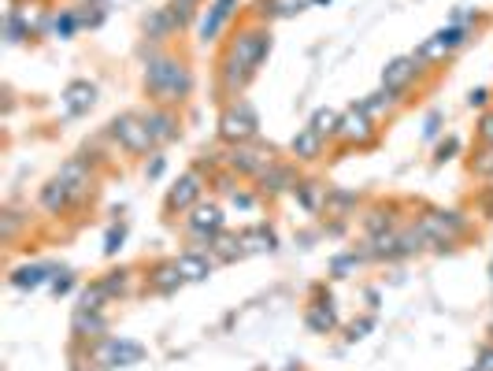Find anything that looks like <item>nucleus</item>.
<instances>
[{
  "instance_id": "obj_1",
  "label": "nucleus",
  "mask_w": 493,
  "mask_h": 371,
  "mask_svg": "<svg viewBox=\"0 0 493 371\" xmlns=\"http://www.w3.org/2000/svg\"><path fill=\"white\" fill-rule=\"evenodd\" d=\"M145 82H149V89L160 96V101H178V96L189 89V71L178 60L153 56L149 67H145Z\"/></svg>"
},
{
  "instance_id": "obj_2",
  "label": "nucleus",
  "mask_w": 493,
  "mask_h": 371,
  "mask_svg": "<svg viewBox=\"0 0 493 371\" xmlns=\"http://www.w3.org/2000/svg\"><path fill=\"white\" fill-rule=\"evenodd\" d=\"M219 131H223L226 141H245V138H253V134H256V111L241 101L238 108H230L226 116H223Z\"/></svg>"
},
{
  "instance_id": "obj_3",
  "label": "nucleus",
  "mask_w": 493,
  "mask_h": 371,
  "mask_svg": "<svg viewBox=\"0 0 493 371\" xmlns=\"http://www.w3.org/2000/svg\"><path fill=\"white\" fill-rule=\"evenodd\" d=\"M111 134L119 138L126 149H134V153H145V149H149V145L156 141V138L149 134V126H145L141 119H134V116H119V119L111 123Z\"/></svg>"
},
{
  "instance_id": "obj_4",
  "label": "nucleus",
  "mask_w": 493,
  "mask_h": 371,
  "mask_svg": "<svg viewBox=\"0 0 493 371\" xmlns=\"http://www.w3.org/2000/svg\"><path fill=\"white\" fill-rule=\"evenodd\" d=\"M96 360L101 364H138L141 360V345L138 342H123V338H111L96 349Z\"/></svg>"
},
{
  "instance_id": "obj_5",
  "label": "nucleus",
  "mask_w": 493,
  "mask_h": 371,
  "mask_svg": "<svg viewBox=\"0 0 493 371\" xmlns=\"http://www.w3.org/2000/svg\"><path fill=\"white\" fill-rule=\"evenodd\" d=\"M264 56H267V38H264V34H241V38H238V48H234V56H230V60L253 71Z\"/></svg>"
},
{
  "instance_id": "obj_6",
  "label": "nucleus",
  "mask_w": 493,
  "mask_h": 371,
  "mask_svg": "<svg viewBox=\"0 0 493 371\" xmlns=\"http://www.w3.org/2000/svg\"><path fill=\"white\" fill-rule=\"evenodd\" d=\"M338 134H341V138H353V141H367V138H371V123H367V116H364V108H360V111H349V116L338 123Z\"/></svg>"
},
{
  "instance_id": "obj_7",
  "label": "nucleus",
  "mask_w": 493,
  "mask_h": 371,
  "mask_svg": "<svg viewBox=\"0 0 493 371\" xmlns=\"http://www.w3.org/2000/svg\"><path fill=\"white\" fill-rule=\"evenodd\" d=\"M456 231H460V219L449 216V212H434V216L423 219V234H434V238H441V241H449Z\"/></svg>"
},
{
  "instance_id": "obj_8",
  "label": "nucleus",
  "mask_w": 493,
  "mask_h": 371,
  "mask_svg": "<svg viewBox=\"0 0 493 371\" xmlns=\"http://www.w3.org/2000/svg\"><path fill=\"white\" fill-rule=\"evenodd\" d=\"M412 74H416V60H393L389 67H386V74H382V86H386V93L401 89V86H404Z\"/></svg>"
},
{
  "instance_id": "obj_9",
  "label": "nucleus",
  "mask_w": 493,
  "mask_h": 371,
  "mask_svg": "<svg viewBox=\"0 0 493 371\" xmlns=\"http://www.w3.org/2000/svg\"><path fill=\"white\" fill-rule=\"evenodd\" d=\"M93 96H96V89L89 82H74V86H67V93H63V104H67L71 116H78V111H86L93 104Z\"/></svg>"
},
{
  "instance_id": "obj_10",
  "label": "nucleus",
  "mask_w": 493,
  "mask_h": 371,
  "mask_svg": "<svg viewBox=\"0 0 493 371\" xmlns=\"http://www.w3.org/2000/svg\"><path fill=\"white\" fill-rule=\"evenodd\" d=\"M189 227L196 231V234H216L219 227H223V212H219V208L216 204H208V208H196V216L189 219Z\"/></svg>"
},
{
  "instance_id": "obj_11",
  "label": "nucleus",
  "mask_w": 493,
  "mask_h": 371,
  "mask_svg": "<svg viewBox=\"0 0 493 371\" xmlns=\"http://www.w3.org/2000/svg\"><path fill=\"white\" fill-rule=\"evenodd\" d=\"M178 271H182V279H208V271H211V260L208 256H196V253H186V256H178Z\"/></svg>"
},
{
  "instance_id": "obj_12",
  "label": "nucleus",
  "mask_w": 493,
  "mask_h": 371,
  "mask_svg": "<svg viewBox=\"0 0 493 371\" xmlns=\"http://www.w3.org/2000/svg\"><path fill=\"white\" fill-rule=\"evenodd\" d=\"M196 193H201V179H196V175H186V179L171 189V208H186V204H193V201H196Z\"/></svg>"
},
{
  "instance_id": "obj_13",
  "label": "nucleus",
  "mask_w": 493,
  "mask_h": 371,
  "mask_svg": "<svg viewBox=\"0 0 493 371\" xmlns=\"http://www.w3.org/2000/svg\"><path fill=\"white\" fill-rule=\"evenodd\" d=\"M67 197H71V186L63 182V179H56V182H48V186L41 189V204L48 208V212H60V208L67 204Z\"/></svg>"
},
{
  "instance_id": "obj_14",
  "label": "nucleus",
  "mask_w": 493,
  "mask_h": 371,
  "mask_svg": "<svg viewBox=\"0 0 493 371\" xmlns=\"http://www.w3.org/2000/svg\"><path fill=\"white\" fill-rule=\"evenodd\" d=\"M230 8H234V0H216V8H211V15H208V19L201 23V38H204V41L219 34V26H223V19L230 15Z\"/></svg>"
},
{
  "instance_id": "obj_15",
  "label": "nucleus",
  "mask_w": 493,
  "mask_h": 371,
  "mask_svg": "<svg viewBox=\"0 0 493 371\" xmlns=\"http://www.w3.org/2000/svg\"><path fill=\"white\" fill-rule=\"evenodd\" d=\"M74 331L78 334H101L104 331V316L96 309H78L74 312Z\"/></svg>"
},
{
  "instance_id": "obj_16",
  "label": "nucleus",
  "mask_w": 493,
  "mask_h": 371,
  "mask_svg": "<svg viewBox=\"0 0 493 371\" xmlns=\"http://www.w3.org/2000/svg\"><path fill=\"white\" fill-rule=\"evenodd\" d=\"M60 179L71 186V193H82V189H86V182H89L86 179V167H82V160H67V164L60 167Z\"/></svg>"
},
{
  "instance_id": "obj_17",
  "label": "nucleus",
  "mask_w": 493,
  "mask_h": 371,
  "mask_svg": "<svg viewBox=\"0 0 493 371\" xmlns=\"http://www.w3.org/2000/svg\"><path fill=\"white\" fill-rule=\"evenodd\" d=\"M178 282H182V271H178V264H163L156 275H153V286L160 289V294H171V289H178Z\"/></svg>"
},
{
  "instance_id": "obj_18",
  "label": "nucleus",
  "mask_w": 493,
  "mask_h": 371,
  "mask_svg": "<svg viewBox=\"0 0 493 371\" xmlns=\"http://www.w3.org/2000/svg\"><path fill=\"white\" fill-rule=\"evenodd\" d=\"M145 126H149V134H153L156 141H167V138H175V119H171V116H163V111L149 116V119H145Z\"/></svg>"
},
{
  "instance_id": "obj_19",
  "label": "nucleus",
  "mask_w": 493,
  "mask_h": 371,
  "mask_svg": "<svg viewBox=\"0 0 493 371\" xmlns=\"http://www.w3.org/2000/svg\"><path fill=\"white\" fill-rule=\"evenodd\" d=\"M175 11H156L149 23H145V30H149V38H167L171 30H175Z\"/></svg>"
},
{
  "instance_id": "obj_20",
  "label": "nucleus",
  "mask_w": 493,
  "mask_h": 371,
  "mask_svg": "<svg viewBox=\"0 0 493 371\" xmlns=\"http://www.w3.org/2000/svg\"><path fill=\"white\" fill-rule=\"evenodd\" d=\"M293 153H297V156H319V134L311 131V126L301 131L297 138H293Z\"/></svg>"
},
{
  "instance_id": "obj_21",
  "label": "nucleus",
  "mask_w": 493,
  "mask_h": 371,
  "mask_svg": "<svg viewBox=\"0 0 493 371\" xmlns=\"http://www.w3.org/2000/svg\"><path fill=\"white\" fill-rule=\"evenodd\" d=\"M230 164H234L238 171H260L264 167V156L253 153V149H238L234 156H230Z\"/></svg>"
},
{
  "instance_id": "obj_22",
  "label": "nucleus",
  "mask_w": 493,
  "mask_h": 371,
  "mask_svg": "<svg viewBox=\"0 0 493 371\" xmlns=\"http://www.w3.org/2000/svg\"><path fill=\"white\" fill-rule=\"evenodd\" d=\"M41 282H45V271H41V267H19V271L11 275V286H30V289H34V286H41Z\"/></svg>"
},
{
  "instance_id": "obj_23",
  "label": "nucleus",
  "mask_w": 493,
  "mask_h": 371,
  "mask_svg": "<svg viewBox=\"0 0 493 371\" xmlns=\"http://www.w3.org/2000/svg\"><path fill=\"white\" fill-rule=\"evenodd\" d=\"M338 123H341V119L334 116V111H331V108H323V111H316V119H311V131H316V134L323 138V134L338 131Z\"/></svg>"
},
{
  "instance_id": "obj_24",
  "label": "nucleus",
  "mask_w": 493,
  "mask_h": 371,
  "mask_svg": "<svg viewBox=\"0 0 493 371\" xmlns=\"http://www.w3.org/2000/svg\"><path fill=\"white\" fill-rule=\"evenodd\" d=\"M308 327L319 331V334L331 331V327H334V312H331V309H311V312H308Z\"/></svg>"
},
{
  "instance_id": "obj_25",
  "label": "nucleus",
  "mask_w": 493,
  "mask_h": 371,
  "mask_svg": "<svg viewBox=\"0 0 493 371\" xmlns=\"http://www.w3.org/2000/svg\"><path fill=\"white\" fill-rule=\"evenodd\" d=\"M301 8H304V0H267L264 4V11H271V15H293Z\"/></svg>"
},
{
  "instance_id": "obj_26",
  "label": "nucleus",
  "mask_w": 493,
  "mask_h": 371,
  "mask_svg": "<svg viewBox=\"0 0 493 371\" xmlns=\"http://www.w3.org/2000/svg\"><path fill=\"white\" fill-rule=\"evenodd\" d=\"M241 241H245V245H249V249H271V245H275L271 231H249V234H245Z\"/></svg>"
},
{
  "instance_id": "obj_27",
  "label": "nucleus",
  "mask_w": 493,
  "mask_h": 371,
  "mask_svg": "<svg viewBox=\"0 0 493 371\" xmlns=\"http://www.w3.org/2000/svg\"><path fill=\"white\" fill-rule=\"evenodd\" d=\"M460 41H464V30H441V34H438V45L441 48H453V45H460Z\"/></svg>"
},
{
  "instance_id": "obj_28",
  "label": "nucleus",
  "mask_w": 493,
  "mask_h": 371,
  "mask_svg": "<svg viewBox=\"0 0 493 371\" xmlns=\"http://www.w3.org/2000/svg\"><path fill=\"white\" fill-rule=\"evenodd\" d=\"M234 245H238L234 238H223V241H219V256H223V260H234V256L241 253V249H234Z\"/></svg>"
},
{
  "instance_id": "obj_29",
  "label": "nucleus",
  "mask_w": 493,
  "mask_h": 371,
  "mask_svg": "<svg viewBox=\"0 0 493 371\" xmlns=\"http://www.w3.org/2000/svg\"><path fill=\"white\" fill-rule=\"evenodd\" d=\"M475 167H479L482 175H493V145H489V149H486L479 160H475Z\"/></svg>"
},
{
  "instance_id": "obj_30",
  "label": "nucleus",
  "mask_w": 493,
  "mask_h": 371,
  "mask_svg": "<svg viewBox=\"0 0 493 371\" xmlns=\"http://www.w3.org/2000/svg\"><path fill=\"white\" fill-rule=\"evenodd\" d=\"M126 286V279H123V271H115V275L104 282V289H108V294H119V289Z\"/></svg>"
},
{
  "instance_id": "obj_31",
  "label": "nucleus",
  "mask_w": 493,
  "mask_h": 371,
  "mask_svg": "<svg viewBox=\"0 0 493 371\" xmlns=\"http://www.w3.org/2000/svg\"><path fill=\"white\" fill-rule=\"evenodd\" d=\"M71 30H74V15H63V19H56V34H63V38H67Z\"/></svg>"
},
{
  "instance_id": "obj_32",
  "label": "nucleus",
  "mask_w": 493,
  "mask_h": 371,
  "mask_svg": "<svg viewBox=\"0 0 493 371\" xmlns=\"http://www.w3.org/2000/svg\"><path fill=\"white\" fill-rule=\"evenodd\" d=\"M382 104H386V93H375V96H371V101L364 104V111H379Z\"/></svg>"
},
{
  "instance_id": "obj_33",
  "label": "nucleus",
  "mask_w": 493,
  "mask_h": 371,
  "mask_svg": "<svg viewBox=\"0 0 493 371\" xmlns=\"http://www.w3.org/2000/svg\"><path fill=\"white\" fill-rule=\"evenodd\" d=\"M479 371H493V349H482V357H479Z\"/></svg>"
},
{
  "instance_id": "obj_34",
  "label": "nucleus",
  "mask_w": 493,
  "mask_h": 371,
  "mask_svg": "<svg viewBox=\"0 0 493 371\" xmlns=\"http://www.w3.org/2000/svg\"><path fill=\"white\" fill-rule=\"evenodd\" d=\"M19 38H23V26L15 19H8V41H19Z\"/></svg>"
},
{
  "instance_id": "obj_35",
  "label": "nucleus",
  "mask_w": 493,
  "mask_h": 371,
  "mask_svg": "<svg viewBox=\"0 0 493 371\" xmlns=\"http://www.w3.org/2000/svg\"><path fill=\"white\" fill-rule=\"evenodd\" d=\"M119 241H123V231H111V234H108V245H104V249H108V253H115V249H119Z\"/></svg>"
},
{
  "instance_id": "obj_36",
  "label": "nucleus",
  "mask_w": 493,
  "mask_h": 371,
  "mask_svg": "<svg viewBox=\"0 0 493 371\" xmlns=\"http://www.w3.org/2000/svg\"><path fill=\"white\" fill-rule=\"evenodd\" d=\"M482 138L493 145V116H486V119H482Z\"/></svg>"
},
{
  "instance_id": "obj_37",
  "label": "nucleus",
  "mask_w": 493,
  "mask_h": 371,
  "mask_svg": "<svg viewBox=\"0 0 493 371\" xmlns=\"http://www.w3.org/2000/svg\"><path fill=\"white\" fill-rule=\"evenodd\" d=\"M178 4H193V0H178Z\"/></svg>"
}]
</instances>
